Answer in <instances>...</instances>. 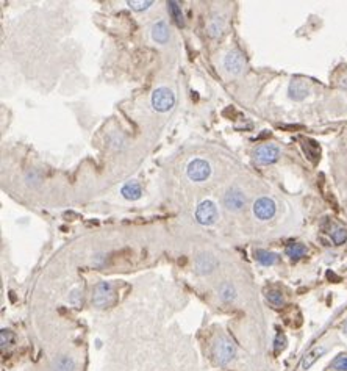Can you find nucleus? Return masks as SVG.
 <instances>
[{"label": "nucleus", "mask_w": 347, "mask_h": 371, "mask_svg": "<svg viewBox=\"0 0 347 371\" xmlns=\"http://www.w3.org/2000/svg\"><path fill=\"white\" fill-rule=\"evenodd\" d=\"M285 346H287V337L283 334H277V337H275V353H280Z\"/></svg>", "instance_id": "bb28decb"}, {"label": "nucleus", "mask_w": 347, "mask_h": 371, "mask_svg": "<svg viewBox=\"0 0 347 371\" xmlns=\"http://www.w3.org/2000/svg\"><path fill=\"white\" fill-rule=\"evenodd\" d=\"M188 177L194 180V182H202V180H207L211 174V168H210V163L202 160V159H196L193 160L191 163L188 165Z\"/></svg>", "instance_id": "39448f33"}, {"label": "nucleus", "mask_w": 347, "mask_h": 371, "mask_svg": "<svg viewBox=\"0 0 347 371\" xmlns=\"http://www.w3.org/2000/svg\"><path fill=\"white\" fill-rule=\"evenodd\" d=\"M219 295H220V298H222L224 301H227V302H232L236 298V291H235L232 284H224L222 287L219 288Z\"/></svg>", "instance_id": "aec40b11"}, {"label": "nucleus", "mask_w": 347, "mask_h": 371, "mask_svg": "<svg viewBox=\"0 0 347 371\" xmlns=\"http://www.w3.org/2000/svg\"><path fill=\"white\" fill-rule=\"evenodd\" d=\"M217 262L211 257V256H199L196 260V268L199 274H210L214 268H216Z\"/></svg>", "instance_id": "f8f14e48"}, {"label": "nucleus", "mask_w": 347, "mask_h": 371, "mask_svg": "<svg viewBox=\"0 0 347 371\" xmlns=\"http://www.w3.org/2000/svg\"><path fill=\"white\" fill-rule=\"evenodd\" d=\"M224 28H226V21L222 16H213L208 22V33L210 36L213 38H217L222 35L224 32Z\"/></svg>", "instance_id": "4468645a"}, {"label": "nucleus", "mask_w": 347, "mask_h": 371, "mask_svg": "<svg viewBox=\"0 0 347 371\" xmlns=\"http://www.w3.org/2000/svg\"><path fill=\"white\" fill-rule=\"evenodd\" d=\"M74 360L68 356H61L53 363V371H74Z\"/></svg>", "instance_id": "f3484780"}, {"label": "nucleus", "mask_w": 347, "mask_h": 371, "mask_svg": "<svg viewBox=\"0 0 347 371\" xmlns=\"http://www.w3.org/2000/svg\"><path fill=\"white\" fill-rule=\"evenodd\" d=\"M175 104V96L174 92L169 88H158L153 91L152 94V107L153 110L160 111V113H166L169 111Z\"/></svg>", "instance_id": "f03ea898"}, {"label": "nucleus", "mask_w": 347, "mask_h": 371, "mask_svg": "<svg viewBox=\"0 0 347 371\" xmlns=\"http://www.w3.org/2000/svg\"><path fill=\"white\" fill-rule=\"evenodd\" d=\"M266 298H268V301H269L271 304H274V305H281V304H283V296H281V293L277 291V290L268 291Z\"/></svg>", "instance_id": "393cba45"}, {"label": "nucleus", "mask_w": 347, "mask_h": 371, "mask_svg": "<svg viewBox=\"0 0 347 371\" xmlns=\"http://www.w3.org/2000/svg\"><path fill=\"white\" fill-rule=\"evenodd\" d=\"M255 256V260L264 266H272L278 262V256L274 254V252H269V251H264V249H257L254 252Z\"/></svg>", "instance_id": "2eb2a0df"}, {"label": "nucleus", "mask_w": 347, "mask_h": 371, "mask_svg": "<svg viewBox=\"0 0 347 371\" xmlns=\"http://www.w3.org/2000/svg\"><path fill=\"white\" fill-rule=\"evenodd\" d=\"M288 94H290V97H291L293 101H303V99L310 94V88H308V85H307L303 80L294 79V80L290 83Z\"/></svg>", "instance_id": "9d476101"}, {"label": "nucleus", "mask_w": 347, "mask_h": 371, "mask_svg": "<svg viewBox=\"0 0 347 371\" xmlns=\"http://www.w3.org/2000/svg\"><path fill=\"white\" fill-rule=\"evenodd\" d=\"M113 301H114V288L110 282H99L96 287H94L92 304L96 307L105 308V307L111 305Z\"/></svg>", "instance_id": "7ed1b4c3"}, {"label": "nucleus", "mask_w": 347, "mask_h": 371, "mask_svg": "<svg viewBox=\"0 0 347 371\" xmlns=\"http://www.w3.org/2000/svg\"><path fill=\"white\" fill-rule=\"evenodd\" d=\"M13 343H14V334L8 329H2V332H0V345H2V348L11 346Z\"/></svg>", "instance_id": "4be33fe9"}, {"label": "nucleus", "mask_w": 347, "mask_h": 371, "mask_svg": "<svg viewBox=\"0 0 347 371\" xmlns=\"http://www.w3.org/2000/svg\"><path fill=\"white\" fill-rule=\"evenodd\" d=\"M332 368L336 371H347V356H338L333 362H332Z\"/></svg>", "instance_id": "b1692460"}, {"label": "nucleus", "mask_w": 347, "mask_h": 371, "mask_svg": "<svg viewBox=\"0 0 347 371\" xmlns=\"http://www.w3.org/2000/svg\"><path fill=\"white\" fill-rule=\"evenodd\" d=\"M122 196L129 201H136L141 198V187L138 182H127L120 190Z\"/></svg>", "instance_id": "ddd939ff"}, {"label": "nucleus", "mask_w": 347, "mask_h": 371, "mask_svg": "<svg viewBox=\"0 0 347 371\" xmlns=\"http://www.w3.org/2000/svg\"><path fill=\"white\" fill-rule=\"evenodd\" d=\"M152 38H153V41H156L158 44H166L168 43V40H169V28H168L166 22L160 21V22L153 24V27H152Z\"/></svg>", "instance_id": "9b49d317"}, {"label": "nucleus", "mask_w": 347, "mask_h": 371, "mask_svg": "<svg viewBox=\"0 0 347 371\" xmlns=\"http://www.w3.org/2000/svg\"><path fill=\"white\" fill-rule=\"evenodd\" d=\"M224 66L229 72L232 74H241L246 68V61L244 56L238 52V50H232L227 53V56L224 58Z\"/></svg>", "instance_id": "6e6552de"}, {"label": "nucleus", "mask_w": 347, "mask_h": 371, "mask_svg": "<svg viewBox=\"0 0 347 371\" xmlns=\"http://www.w3.org/2000/svg\"><path fill=\"white\" fill-rule=\"evenodd\" d=\"M81 301H83V291L78 290V288L72 290L71 295H69V304L74 305V307H80V305H81Z\"/></svg>", "instance_id": "5701e85b"}, {"label": "nucleus", "mask_w": 347, "mask_h": 371, "mask_svg": "<svg viewBox=\"0 0 347 371\" xmlns=\"http://www.w3.org/2000/svg\"><path fill=\"white\" fill-rule=\"evenodd\" d=\"M332 240H333L335 244H342L347 240V230L345 229H336L332 233Z\"/></svg>", "instance_id": "a878e982"}, {"label": "nucleus", "mask_w": 347, "mask_h": 371, "mask_svg": "<svg viewBox=\"0 0 347 371\" xmlns=\"http://www.w3.org/2000/svg\"><path fill=\"white\" fill-rule=\"evenodd\" d=\"M196 220L202 226H213L217 221V208L214 202L211 201L200 202L196 210Z\"/></svg>", "instance_id": "20e7f679"}, {"label": "nucleus", "mask_w": 347, "mask_h": 371, "mask_svg": "<svg viewBox=\"0 0 347 371\" xmlns=\"http://www.w3.org/2000/svg\"><path fill=\"white\" fill-rule=\"evenodd\" d=\"M280 149L275 144H261L255 149L254 159L261 165H271L278 160Z\"/></svg>", "instance_id": "423d86ee"}, {"label": "nucleus", "mask_w": 347, "mask_h": 371, "mask_svg": "<svg viewBox=\"0 0 347 371\" xmlns=\"http://www.w3.org/2000/svg\"><path fill=\"white\" fill-rule=\"evenodd\" d=\"M325 353V348H322V346H318V348H314V349H311L303 359H302V363H300V366H302V369H308V368H311L313 366V363L316 362L322 354Z\"/></svg>", "instance_id": "dca6fc26"}, {"label": "nucleus", "mask_w": 347, "mask_h": 371, "mask_svg": "<svg viewBox=\"0 0 347 371\" xmlns=\"http://www.w3.org/2000/svg\"><path fill=\"white\" fill-rule=\"evenodd\" d=\"M275 210H277L275 202L272 199H269V198H260L254 204V213H255L257 218L261 220V221L271 220L272 216L275 214Z\"/></svg>", "instance_id": "0eeeda50"}, {"label": "nucleus", "mask_w": 347, "mask_h": 371, "mask_svg": "<svg viewBox=\"0 0 347 371\" xmlns=\"http://www.w3.org/2000/svg\"><path fill=\"white\" fill-rule=\"evenodd\" d=\"M287 254H288V257L297 260V259H300V257H303V256L307 254V247H305L303 244L294 243V244H290V246L287 247Z\"/></svg>", "instance_id": "6ab92c4d"}, {"label": "nucleus", "mask_w": 347, "mask_h": 371, "mask_svg": "<svg viewBox=\"0 0 347 371\" xmlns=\"http://www.w3.org/2000/svg\"><path fill=\"white\" fill-rule=\"evenodd\" d=\"M344 332H345V335H347V323L344 324Z\"/></svg>", "instance_id": "cd10ccee"}, {"label": "nucleus", "mask_w": 347, "mask_h": 371, "mask_svg": "<svg viewBox=\"0 0 347 371\" xmlns=\"http://www.w3.org/2000/svg\"><path fill=\"white\" fill-rule=\"evenodd\" d=\"M235 356H236V348H235L233 342H230V340L226 337H220L216 340L213 345V357L217 365H220V366L229 365L235 359Z\"/></svg>", "instance_id": "f257e3e1"}, {"label": "nucleus", "mask_w": 347, "mask_h": 371, "mask_svg": "<svg viewBox=\"0 0 347 371\" xmlns=\"http://www.w3.org/2000/svg\"><path fill=\"white\" fill-rule=\"evenodd\" d=\"M152 4H153L152 0H129V2H127V5H129L132 10H135V11H144V10H147Z\"/></svg>", "instance_id": "412c9836"}, {"label": "nucleus", "mask_w": 347, "mask_h": 371, "mask_svg": "<svg viewBox=\"0 0 347 371\" xmlns=\"http://www.w3.org/2000/svg\"><path fill=\"white\" fill-rule=\"evenodd\" d=\"M224 204H226V207H227L229 210H232V211H238V210H241V208L244 207V204H246L244 193H242L239 188H236V187L230 188V190L226 193Z\"/></svg>", "instance_id": "1a4fd4ad"}, {"label": "nucleus", "mask_w": 347, "mask_h": 371, "mask_svg": "<svg viewBox=\"0 0 347 371\" xmlns=\"http://www.w3.org/2000/svg\"><path fill=\"white\" fill-rule=\"evenodd\" d=\"M168 8H169V13L172 16V19L175 21V24L178 27H183L185 25V21H183V13H181V7L178 2H175V0H171V2H168Z\"/></svg>", "instance_id": "a211bd4d"}]
</instances>
